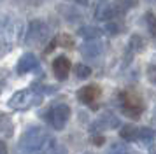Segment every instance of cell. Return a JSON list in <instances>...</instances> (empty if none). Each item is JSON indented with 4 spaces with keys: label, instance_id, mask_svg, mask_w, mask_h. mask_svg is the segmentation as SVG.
Segmentation results:
<instances>
[{
    "label": "cell",
    "instance_id": "obj_1",
    "mask_svg": "<svg viewBox=\"0 0 156 154\" xmlns=\"http://www.w3.org/2000/svg\"><path fill=\"white\" fill-rule=\"evenodd\" d=\"M42 102V93L37 89H20L9 98L7 105L14 110H25Z\"/></svg>",
    "mask_w": 156,
    "mask_h": 154
},
{
    "label": "cell",
    "instance_id": "obj_2",
    "mask_svg": "<svg viewBox=\"0 0 156 154\" xmlns=\"http://www.w3.org/2000/svg\"><path fill=\"white\" fill-rule=\"evenodd\" d=\"M70 112V107L67 103H56L44 112V119L53 130H63L65 124L69 123Z\"/></svg>",
    "mask_w": 156,
    "mask_h": 154
},
{
    "label": "cell",
    "instance_id": "obj_3",
    "mask_svg": "<svg viewBox=\"0 0 156 154\" xmlns=\"http://www.w3.org/2000/svg\"><path fill=\"white\" fill-rule=\"evenodd\" d=\"M49 37V28L42 19H34L28 23V28L25 32V42L30 46H39L44 44Z\"/></svg>",
    "mask_w": 156,
    "mask_h": 154
},
{
    "label": "cell",
    "instance_id": "obj_4",
    "mask_svg": "<svg viewBox=\"0 0 156 154\" xmlns=\"http://www.w3.org/2000/svg\"><path fill=\"white\" fill-rule=\"evenodd\" d=\"M142 110H144L142 100L137 93H133V91L123 93V112H125L126 116H130L132 119H139Z\"/></svg>",
    "mask_w": 156,
    "mask_h": 154
},
{
    "label": "cell",
    "instance_id": "obj_5",
    "mask_svg": "<svg viewBox=\"0 0 156 154\" xmlns=\"http://www.w3.org/2000/svg\"><path fill=\"white\" fill-rule=\"evenodd\" d=\"M72 65H70V60L67 56L60 54L53 60V72H55V77L58 81H65L69 77V72H70Z\"/></svg>",
    "mask_w": 156,
    "mask_h": 154
},
{
    "label": "cell",
    "instance_id": "obj_6",
    "mask_svg": "<svg viewBox=\"0 0 156 154\" xmlns=\"http://www.w3.org/2000/svg\"><path fill=\"white\" fill-rule=\"evenodd\" d=\"M100 93H102V89H100L97 84H88V86H84V88H81V89L77 91V98H79L81 103L91 105L93 102L98 100Z\"/></svg>",
    "mask_w": 156,
    "mask_h": 154
},
{
    "label": "cell",
    "instance_id": "obj_7",
    "mask_svg": "<svg viewBox=\"0 0 156 154\" xmlns=\"http://www.w3.org/2000/svg\"><path fill=\"white\" fill-rule=\"evenodd\" d=\"M39 67V61H37V56L34 53H25V54L18 60V67H16V72L20 75H25V74H30L32 70H35Z\"/></svg>",
    "mask_w": 156,
    "mask_h": 154
},
{
    "label": "cell",
    "instance_id": "obj_8",
    "mask_svg": "<svg viewBox=\"0 0 156 154\" xmlns=\"http://www.w3.org/2000/svg\"><path fill=\"white\" fill-rule=\"evenodd\" d=\"M104 51V44L98 39H90L81 46V54L84 58H98Z\"/></svg>",
    "mask_w": 156,
    "mask_h": 154
},
{
    "label": "cell",
    "instance_id": "obj_9",
    "mask_svg": "<svg viewBox=\"0 0 156 154\" xmlns=\"http://www.w3.org/2000/svg\"><path fill=\"white\" fill-rule=\"evenodd\" d=\"M116 9L114 5H111L107 0H97V5H95V18L98 21H109L114 18Z\"/></svg>",
    "mask_w": 156,
    "mask_h": 154
},
{
    "label": "cell",
    "instance_id": "obj_10",
    "mask_svg": "<svg viewBox=\"0 0 156 154\" xmlns=\"http://www.w3.org/2000/svg\"><path fill=\"white\" fill-rule=\"evenodd\" d=\"M118 126H119V119L116 117L114 114L105 112V114H104L102 117H98V121L91 126V131L97 133V131H100V130H112V128H118Z\"/></svg>",
    "mask_w": 156,
    "mask_h": 154
},
{
    "label": "cell",
    "instance_id": "obj_11",
    "mask_svg": "<svg viewBox=\"0 0 156 154\" xmlns=\"http://www.w3.org/2000/svg\"><path fill=\"white\" fill-rule=\"evenodd\" d=\"M137 140H140L144 145H151L153 142L156 140V131L153 130V128H147V126H144V128H140L139 130V135H137Z\"/></svg>",
    "mask_w": 156,
    "mask_h": 154
},
{
    "label": "cell",
    "instance_id": "obj_12",
    "mask_svg": "<svg viewBox=\"0 0 156 154\" xmlns=\"http://www.w3.org/2000/svg\"><path fill=\"white\" fill-rule=\"evenodd\" d=\"M137 135H139V128L135 124H123L121 126V131H119V137L123 140H126V142H133L137 140Z\"/></svg>",
    "mask_w": 156,
    "mask_h": 154
},
{
    "label": "cell",
    "instance_id": "obj_13",
    "mask_svg": "<svg viewBox=\"0 0 156 154\" xmlns=\"http://www.w3.org/2000/svg\"><path fill=\"white\" fill-rule=\"evenodd\" d=\"M128 49H130V53H142L146 49V40L139 33H133L128 40Z\"/></svg>",
    "mask_w": 156,
    "mask_h": 154
},
{
    "label": "cell",
    "instance_id": "obj_14",
    "mask_svg": "<svg viewBox=\"0 0 156 154\" xmlns=\"http://www.w3.org/2000/svg\"><path fill=\"white\" fill-rule=\"evenodd\" d=\"M12 128H14V124H12L11 117L7 114L0 112V135H5V137L12 135Z\"/></svg>",
    "mask_w": 156,
    "mask_h": 154
},
{
    "label": "cell",
    "instance_id": "obj_15",
    "mask_svg": "<svg viewBox=\"0 0 156 154\" xmlns=\"http://www.w3.org/2000/svg\"><path fill=\"white\" fill-rule=\"evenodd\" d=\"M77 33H79V37L90 40V39H98L100 35H102V30L97 26H81Z\"/></svg>",
    "mask_w": 156,
    "mask_h": 154
},
{
    "label": "cell",
    "instance_id": "obj_16",
    "mask_svg": "<svg viewBox=\"0 0 156 154\" xmlns=\"http://www.w3.org/2000/svg\"><path fill=\"white\" fill-rule=\"evenodd\" d=\"M74 72H76V75L79 79H88V77L91 75V68L88 67V65H83V63H77L76 67H74Z\"/></svg>",
    "mask_w": 156,
    "mask_h": 154
},
{
    "label": "cell",
    "instance_id": "obj_17",
    "mask_svg": "<svg viewBox=\"0 0 156 154\" xmlns=\"http://www.w3.org/2000/svg\"><path fill=\"white\" fill-rule=\"evenodd\" d=\"M56 44H60L62 47L72 49V47H74V39H72L69 33H62V35H60V37L56 39Z\"/></svg>",
    "mask_w": 156,
    "mask_h": 154
},
{
    "label": "cell",
    "instance_id": "obj_18",
    "mask_svg": "<svg viewBox=\"0 0 156 154\" xmlns=\"http://www.w3.org/2000/svg\"><path fill=\"white\" fill-rule=\"evenodd\" d=\"M146 23H147V28H149V33L156 37V16L153 12H147L146 14Z\"/></svg>",
    "mask_w": 156,
    "mask_h": 154
},
{
    "label": "cell",
    "instance_id": "obj_19",
    "mask_svg": "<svg viewBox=\"0 0 156 154\" xmlns=\"http://www.w3.org/2000/svg\"><path fill=\"white\" fill-rule=\"evenodd\" d=\"M109 154H128V149H126V145H123V144H112Z\"/></svg>",
    "mask_w": 156,
    "mask_h": 154
},
{
    "label": "cell",
    "instance_id": "obj_20",
    "mask_svg": "<svg viewBox=\"0 0 156 154\" xmlns=\"http://www.w3.org/2000/svg\"><path fill=\"white\" fill-rule=\"evenodd\" d=\"M147 77L153 84H156V65H151L147 68Z\"/></svg>",
    "mask_w": 156,
    "mask_h": 154
},
{
    "label": "cell",
    "instance_id": "obj_21",
    "mask_svg": "<svg viewBox=\"0 0 156 154\" xmlns=\"http://www.w3.org/2000/svg\"><path fill=\"white\" fill-rule=\"evenodd\" d=\"M91 142L95 144V145H104L105 144V137L104 135H93V138H91Z\"/></svg>",
    "mask_w": 156,
    "mask_h": 154
},
{
    "label": "cell",
    "instance_id": "obj_22",
    "mask_svg": "<svg viewBox=\"0 0 156 154\" xmlns=\"http://www.w3.org/2000/svg\"><path fill=\"white\" fill-rule=\"evenodd\" d=\"M119 25H116V23H109L107 25V32H111V35H118L119 33Z\"/></svg>",
    "mask_w": 156,
    "mask_h": 154
},
{
    "label": "cell",
    "instance_id": "obj_23",
    "mask_svg": "<svg viewBox=\"0 0 156 154\" xmlns=\"http://www.w3.org/2000/svg\"><path fill=\"white\" fill-rule=\"evenodd\" d=\"M69 2H74V4H79V5H88V0H69Z\"/></svg>",
    "mask_w": 156,
    "mask_h": 154
},
{
    "label": "cell",
    "instance_id": "obj_24",
    "mask_svg": "<svg viewBox=\"0 0 156 154\" xmlns=\"http://www.w3.org/2000/svg\"><path fill=\"white\" fill-rule=\"evenodd\" d=\"M86 154H90V152H86Z\"/></svg>",
    "mask_w": 156,
    "mask_h": 154
}]
</instances>
